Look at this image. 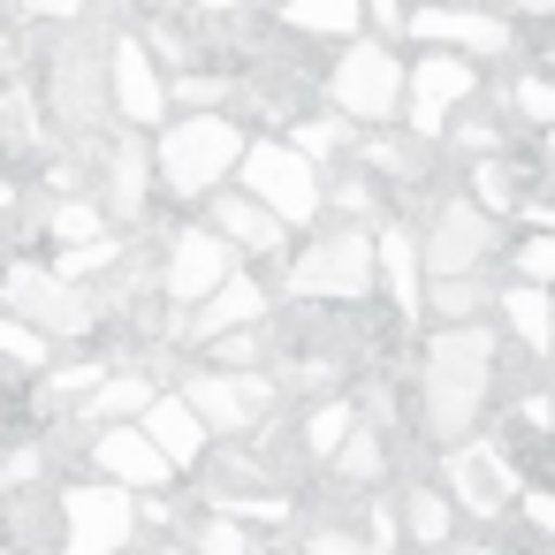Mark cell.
Listing matches in <instances>:
<instances>
[{
	"label": "cell",
	"mask_w": 555,
	"mask_h": 555,
	"mask_svg": "<svg viewBox=\"0 0 555 555\" xmlns=\"http://www.w3.org/2000/svg\"><path fill=\"white\" fill-rule=\"evenodd\" d=\"M494 396V335L472 327V320H449L434 343H426V373H418V403H426V434L434 441H464L479 426Z\"/></svg>",
	"instance_id": "obj_1"
},
{
	"label": "cell",
	"mask_w": 555,
	"mask_h": 555,
	"mask_svg": "<svg viewBox=\"0 0 555 555\" xmlns=\"http://www.w3.org/2000/svg\"><path fill=\"white\" fill-rule=\"evenodd\" d=\"M153 153H160V183L176 198H214V183L236 176L251 145H244L236 115H176V130H160Z\"/></svg>",
	"instance_id": "obj_2"
},
{
	"label": "cell",
	"mask_w": 555,
	"mask_h": 555,
	"mask_svg": "<svg viewBox=\"0 0 555 555\" xmlns=\"http://www.w3.org/2000/svg\"><path fill=\"white\" fill-rule=\"evenodd\" d=\"M373 267H380V244H373L365 229H327V236H312V244L289 259V289H297V297L365 305V289H373Z\"/></svg>",
	"instance_id": "obj_3"
},
{
	"label": "cell",
	"mask_w": 555,
	"mask_h": 555,
	"mask_svg": "<svg viewBox=\"0 0 555 555\" xmlns=\"http://www.w3.org/2000/svg\"><path fill=\"white\" fill-rule=\"evenodd\" d=\"M244 191H259L289 229H305L312 214H320V160L305 153V145H251L244 153Z\"/></svg>",
	"instance_id": "obj_4"
},
{
	"label": "cell",
	"mask_w": 555,
	"mask_h": 555,
	"mask_svg": "<svg viewBox=\"0 0 555 555\" xmlns=\"http://www.w3.org/2000/svg\"><path fill=\"white\" fill-rule=\"evenodd\" d=\"M403 85H411V69H403L380 39L350 47V54L327 69L335 107H343V115H358V122H388V115H396V100H403Z\"/></svg>",
	"instance_id": "obj_5"
},
{
	"label": "cell",
	"mask_w": 555,
	"mask_h": 555,
	"mask_svg": "<svg viewBox=\"0 0 555 555\" xmlns=\"http://www.w3.org/2000/svg\"><path fill=\"white\" fill-rule=\"evenodd\" d=\"M138 532V487L122 479H92V487H69L62 494V540L77 555H107Z\"/></svg>",
	"instance_id": "obj_6"
},
{
	"label": "cell",
	"mask_w": 555,
	"mask_h": 555,
	"mask_svg": "<svg viewBox=\"0 0 555 555\" xmlns=\"http://www.w3.org/2000/svg\"><path fill=\"white\" fill-rule=\"evenodd\" d=\"M9 305H16L24 320H39L47 335H85V327L100 320V297H92L77 274H62V267L47 274V267H31V259L9 267Z\"/></svg>",
	"instance_id": "obj_7"
},
{
	"label": "cell",
	"mask_w": 555,
	"mask_h": 555,
	"mask_svg": "<svg viewBox=\"0 0 555 555\" xmlns=\"http://www.w3.org/2000/svg\"><path fill=\"white\" fill-rule=\"evenodd\" d=\"M494 259V206H441L426 229V274H472Z\"/></svg>",
	"instance_id": "obj_8"
},
{
	"label": "cell",
	"mask_w": 555,
	"mask_h": 555,
	"mask_svg": "<svg viewBox=\"0 0 555 555\" xmlns=\"http://www.w3.org/2000/svg\"><path fill=\"white\" fill-rule=\"evenodd\" d=\"M92 464H100L107 479L138 487V494H153V487H168V479H176V456L145 434V418H138V426L107 418V426H100V441H92Z\"/></svg>",
	"instance_id": "obj_9"
},
{
	"label": "cell",
	"mask_w": 555,
	"mask_h": 555,
	"mask_svg": "<svg viewBox=\"0 0 555 555\" xmlns=\"http://www.w3.org/2000/svg\"><path fill=\"white\" fill-rule=\"evenodd\" d=\"M221 282H229V236H221V229H183V236L168 244L160 289H168L176 305H206Z\"/></svg>",
	"instance_id": "obj_10"
},
{
	"label": "cell",
	"mask_w": 555,
	"mask_h": 555,
	"mask_svg": "<svg viewBox=\"0 0 555 555\" xmlns=\"http://www.w3.org/2000/svg\"><path fill=\"white\" fill-rule=\"evenodd\" d=\"M472 92H479V69H472L464 54H426V62L411 69V138H441L449 107L472 100Z\"/></svg>",
	"instance_id": "obj_11"
},
{
	"label": "cell",
	"mask_w": 555,
	"mask_h": 555,
	"mask_svg": "<svg viewBox=\"0 0 555 555\" xmlns=\"http://www.w3.org/2000/svg\"><path fill=\"white\" fill-rule=\"evenodd\" d=\"M107 77H115V107H122V122H168V85H160V69H153V47L145 39H115L107 47Z\"/></svg>",
	"instance_id": "obj_12"
},
{
	"label": "cell",
	"mask_w": 555,
	"mask_h": 555,
	"mask_svg": "<svg viewBox=\"0 0 555 555\" xmlns=\"http://www.w3.org/2000/svg\"><path fill=\"white\" fill-rule=\"evenodd\" d=\"M198 411H206V426L214 434H251L259 426V411H267V380H244V373H191V388H183Z\"/></svg>",
	"instance_id": "obj_13"
},
{
	"label": "cell",
	"mask_w": 555,
	"mask_h": 555,
	"mask_svg": "<svg viewBox=\"0 0 555 555\" xmlns=\"http://www.w3.org/2000/svg\"><path fill=\"white\" fill-rule=\"evenodd\" d=\"M411 31L426 47H464V54H502L509 47V24L494 9H434V0H418L411 9Z\"/></svg>",
	"instance_id": "obj_14"
},
{
	"label": "cell",
	"mask_w": 555,
	"mask_h": 555,
	"mask_svg": "<svg viewBox=\"0 0 555 555\" xmlns=\"http://www.w3.org/2000/svg\"><path fill=\"white\" fill-rule=\"evenodd\" d=\"M449 494H456L472 517H502L509 494H517V479H509V464H502L494 449H449Z\"/></svg>",
	"instance_id": "obj_15"
},
{
	"label": "cell",
	"mask_w": 555,
	"mask_h": 555,
	"mask_svg": "<svg viewBox=\"0 0 555 555\" xmlns=\"http://www.w3.org/2000/svg\"><path fill=\"white\" fill-rule=\"evenodd\" d=\"M145 434L176 456V472L214 449V426H206V411H198L191 396H153V403H145Z\"/></svg>",
	"instance_id": "obj_16"
},
{
	"label": "cell",
	"mask_w": 555,
	"mask_h": 555,
	"mask_svg": "<svg viewBox=\"0 0 555 555\" xmlns=\"http://www.w3.org/2000/svg\"><path fill=\"white\" fill-rule=\"evenodd\" d=\"M214 229L236 244V251H251V259H274L282 251V236H289V221L259 198V191H244V198H221L214 206Z\"/></svg>",
	"instance_id": "obj_17"
},
{
	"label": "cell",
	"mask_w": 555,
	"mask_h": 555,
	"mask_svg": "<svg viewBox=\"0 0 555 555\" xmlns=\"http://www.w3.org/2000/svg\"><path fill=\"white\" fill-rule=\"evenodd\" d=\"M259 320H267V289H259L251 274H229V282L206 297V312L191 320V335H198V343H221L229 327H259Z\"/></svg>",
	"instance_id": "obj_18"
},
{
	"label": "cell",
	"mask_w": 555,
	"mask_h": 555,
	"mask_svg": "<svg viewBox=\"0 0 555 555\" xmlns=\"http://www.w3.org/2000/svg\"><path fill=\"white\" fill-rule=\"evenodd\" d=\"M153 168H160V153H145L138 138L115 145V160H107V214H115V221H138V214H145Z\"/></svg>",
	"instance_id": "obj_19"
},
{
	"label": "cell",
	"mask_w": 555,
	"mask_h": 555,
	"mask_svg": "<svg viewBox=\"0 0 555 555\" xmlns=\"http://www.w3.org/2000/svg\"><path fill=\"white\" fill-rule=\"evenodd\" d=\"M373 16V0H289L282 24L312 31V39H358V24Z\"/></svg>",
	"instance_id": "obj_20"
},
{
	"label": "cell",
	"mask_w": 555,
	"mask_h": 555,
	"mask_svg": "<svg viewBox=\"0 0 555 555\" xmlns=\"http://www.w3.org/2000/svg\"><path fill=\"white\" fill-rule=\"evenodd\" d=\"M502 312H509V327H517L525 350H547L555 343V297H547V282H525L517 274V289L502 297Z\"/></svg>",
	"instance_id": "obj_21"
},
{
	"label": "cell",
	"mask_w": 555,
	"mask_h": 555,
	"mask_svg": "<svg viewBox=\"0 0 555 555\" xmlns=\"http://www.w3.org/2000/svg\"><path fill=\"white\" fill-rule=\"evenodd\" d=\"M380 274H388V289H396L403 320H418V244H411L403 229H388V236H380Z\"/></svg>",
	"instance_id": "obj_22"
},
{
	"label": "cell",
	"mask_w": 555,
	"mask_h": 555,
	"mask_svg": "<svg viewBox=\"0 0 555 555\" xmlns=\"http://www.w3.org/2000/svg\"><path fill=\"white\" fill-rule=\"evenodd\" d=\"M0 358H16V365H47V358H54V335L9 305V312H0Z\"/></svg>",
	"instance_id": "obj_23"
},
{
	"label": "cell",
	"mask_w": 555,
	"mask_h": 555,
	"mask_svg": "<svg viewBox=\"0 0 555 555\" xmlns=\"http://www.w3.org/2000/svg\"><path fill=\"white\" fill-rule=\"evenodd\" d=\"M441 320H472L479 305H487V274L472 267V274H434V297H426Z\"/></svg>",
	"instance_id": "obj_24"
},
{
	"label": "cell",
	"mask_w": 555,
	"mask_h": 555,
	"mask_svg": "<svg viewBox=\"0 0 555 555\" xmlns=\"http://www.w3.org/2000/svg\"><path fill=\"white\" fill-rule=\"evenodd\" d=\"M145 403H153V388L138 373H107L92 388V418H145Z\"/></svg>",
	"instance_id": "obj_25"
},
{
	"label": "cell",
	"mask_w": 555,
	"mask_h": 555,
	"mask_svg": "<svg viewBox=\"0 0 555 555\" xmlns=\"http://www.w3.org/2000/svg\"><path fill=\"white\" fill-rule=\"evenodd\" d=\"M350 434H358V411H350V403H320V411L305 418V449H312V456H335Z\"/></svg>",
	"instance_id": "obj_26"
},
{
	"label": "cell",
	"mask_w": 555,
	"mask_h": 555,
	"mask_svg": "<svg viewBox=\"0 0 555 555\" xmlns=\"http://www.w3.org/2000/svg\"><path fill=\"white\" fill-rule=\"evenodd\" d=\"M403 532H411V540H449V502H441L434 487H411V494H403Z\"/></svg>",
	"instance_id": "obj_27"
},
{
	"label": "cell",
	"mask_w": 555,
	"mask_h": 555,
	"mask_svg": "<svg viewBox=\"0 0 555 555\" xmlns=\"http://www.w3.org/2000/svg\"><path fill=\"white\" fill-rule=\"evenodd\" d=\"M472 191H479V206H494V214H509V206H517V176H509L494 153H479V168H472Z\"/></svg>",
	"instance_id": "obj_28"
},
{
	"label": "cell",
	"mask_w": 555,
	"mask_h": 555,
	"mask_svg": "<svg viewBox=\"0 0 555 555\" xmlns=\"http://www.w3.org/2000/svg\"><path fill=\"white\" fill-rule=\"evenodd\" d=\"M115 259H122V244H115V236H107V229H100V236H85V244H69V251H62V259H54V267H62V274H77V282H85V274H100V267H115Z\"/></svg>",
	"instance_id": "obj_29"
},
{
	"label": "cell",
	"mask_w": 555,
	"mask_h": 555,
	"mask_svg": "<svg viewBox=\"0 0 555 555\" xmlns=\"http://www.w3.org/2000/svg\"><path fill=\"white\" fill-rule=\"evenodd\" d=\"M47 236H62V244H85V236H100V206H85V198L54 206V214H47Z\"/></svg>",
	"instance_id": "obj_30"
},
{
	"label": "cell",
	"mask_w": 555,
	"mask_h": 555,
	"mask_svg": "<svg viewBox=\"0 0 555 555\" xmlns=\"http://www.w3.org/2000/svg\"><path fill=\"white\" fill-rule=\"evenodd\" d=\"M335 464H343V479H380V464H388V456H380V441L358 426V434L335 449Z\"/></svg>",
	"instance_id": "obj_31"
},
{
	"label": "cell",
	"mask_w": 555,
	"mask_h": 555,
	"mask_svg": "<svg viewBox=\"0 0 555 555\" xmlns=\"http://www.w3.org/2000/svg\"><path fill=\"white\" fill-rule=\"evenodd\" d=\"M214 509H229V517H289V502L282 494H236V487H214Z\"/></svg>",
	"instance_id": "obj_32"
},
{
	"label": "cell",
	"mask_w": 555,
	"mask_h": 555,
	"mask_svg": "<svg viewBox=\"0 0 555 555\" xmlns=\"http://www.w3.org/2000/svg\"><path fill=\"white\" fill-rule=\"evenodd\" d=\"M517 274H525V282H555V229H547V236L532 229V236L517 244Z\"/></svg>",
	"instance_id": "obj_33"
},
{
	"label": "cell",
	"mask_w": 555,
	"mask_h": 555,
	"mask_svg": "<svg viewBox=\"0 0 555 555\" xmlns=\"http://www.w3.org/2000/svg\"><path fill=\"white\" fill-rule=\"evenodd\" d=\"M517 115L540 122V130H555V85H547V77H525V85H517Z\"/></svg>",
	"instance_id": "obj_34"
},
{
	"label": "cell",
	"mask_w": 555,
	"mask_h": 555,
	"mask_svg": "<svg viewBox=\"0 0 555 555\" xmlns=\"http://www.w3.org/2000/svg\"><path fill=\"white\" fill-rule=\"evenodd\" d=\"M289 145H305L312 160H327V153L343 145V122H335V115H312V122H297V138H289Z\"/></svg>",
	"instance_id": "obj_35"
},
{
	"label": "cell",
	"mask_w": 555,
	"mask_h": 555,
	"mask_svg": "<svg viewBox=\"0 0 555 555\" xmlns=\"http://www.w3.org/2000/svg\"><path fill=\"white\" fill-rule=\"evenodd\" d=\"M92 9V0H24V16H39V24H77Z\"/></svg>",
	"instance_id": "obj_36"
},
{
	"label": "cell",
	"mask_w": 555,
	"mask_h": 555,
	"mask_svg": "<svg viewBox=\"0 0 555 555\" xmlns=\"http://www.w3.org/2000/svg\"><path fill=\"white\" fill-rule=\"evenodd\" d=\"M525 517L532 532H555V487H525Z\"/></svg>",
	"instance_id": "obj_37"
},
{
	"label": "cell",
	"mask_w": 555,
	"mask_h": 555,
	"mask_svg": "<svg viewBox=\"0 0 555 555\" xmlns=\"http://www.w3.org/2000/svg\"><path fill=\"white\" fill-rule=\"evenodd\" d=\"M198 540H206V547H214V555H244V532H236V525H229V517H221V525H206V532H198Z\"/></svg>",
	"instance_id": "obj_38"
},
{
	"label": "cell",
	"mask_w": 555,
	"mask_h": 555,
	"mask_svg": "<svg viewBox=\"0 0 555 555\" xmlns=\"http://www.w3.org/2000/svg\"><path fill=\"white\" fill-rule=\"evenodd\" d=\"M373 24H380V31H403L411 9H403V0H373Z\"/></svg>",
	"instance_id": "obj_39"
},
{
	"label": "cell",
	"mask_w": 555,
	"mask_h": 555,
	"mask_svg": "<svg viewBox=\"0 0 555 555\" xmlns=\"http://www.w3.org/2000/svg\"><path fill=\"white\" fill-rule=\"evenodd\" d=\"M176 100H221V77H191V85H176Z\"/></svg>",
	"instance_id": "obj_40"
},
{
	"label": "cell",
	"mask_w": 555,
	"mask_h": 555,
	"mask_svg": "<svg viewBox=\"0 0 555 555\" xmlns=\"http://www.w3.org/2000/svg\"><path fill=\"white\" fill-rule=\"evenodd\" d=\"M456 145H472V153H494V130H487V122H464V130H456Z\"/></svg>",
	"instance_id": "obj_41"
},
{
	"label": "cell",
	"mask_w": 555,
	"mask_h": 555,
	"mask_svg": "<svg viewBox=\"0 0 555 555\" xmlns=\"http://www.w3.org/2000/svg\"><path fill=\"white\" fill-rule=\"evenodd\" d=\"M525 426H555V403L547 396H525Z\"/></svg>",
	"instance_id": "obj_42"
},
{
	"label": "cell",
	"mask_w": 555,
	"mask_h": 555,
	"mask_svg": "<svg viewBox=\"0 0 555 555\" xmlns=\"http://www.w3.org/2000/svg\"><path fill=\"white\" fill-rule=\"evenodd\" d=\"M191 9H198V16H236L244 0H191Z\"/></svg>",
	"instance_id": "obj_43"
},
{
	"label": "cell",
	"mask_w": 555,
	"mask_h": 555,
	"mask_svg": "<svg viewBox=\"0 0 555 555\" xmlns=\"http://www.w3.org/2000/svg\"><path fill=\"white\" fill-rule=\"evenodd\" d=\"M509 9H525V16H555V0H509Z\"/></svg>",
	"instance_id": "obj_44"
},
{
	"label": "cell",
	"mask_w": 555,
	"mask_h": 555,
	"mask_svg": "<svg viewBox=\"0 0 555 555\" xmlns=\"http://www.w3.org/2000/svg\"><path fill=\"white\" fill-rule=\"evenodd\" d=\"M9 206H16V191H9V176H0V214H9Z\"/></svg>",
	"instance_id": "obj_45"
}]
</instances>
